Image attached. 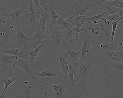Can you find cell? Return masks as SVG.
I'll return each mask as SVG.
<instances>
[{"instance_id":"cell-32","label":"cell","mask_w":123,"mask_h":98,"mask_svg":"<svg viewBox=\"0 0 123 98\" xmlns=\"http://www.w3.org/2000/svg\"><path fill=\"white\" fill-rule=\"evenodd\" d=\"M52 0H40L41 10L49 11Z\"/></svg>"},{"instance_id":"cell-4","label":"cell","mask_w":123,"mask_h":98,"mask_svg":"<svg viewBox=\"0 0 123 98\" xmlns=\"http://www.w3.org/2000/svg\"><path fill=\"white\" fill-rule=\"evenodd\" d=\"M92 7L91 6H88V5H82L77 3L75 1H73L72 8L70 11L66 15H62L59 12L57 9L55 10L56 13L63 16L70 17L71 18H74L78 16H83L86 13L87 11L90 8Z\"/></svg>"},{"instance_id":"cell-29","label":"cell","mask_w":123,"mask_h":98,"mask_svg":"<svg viewBox=\"0 0 123 98\" xmlns=\"http://www.w3.org/2000/svg\"><path fill=\"white\" fill-rule=\"evenodd\" d=\"M104 18V15L103 14H100L90 17L86 18L85 19L86 23L84 25H89V24H92L95 21L98 22Z\"/></svg>"},{"instance_id":"cell-15","label":"cell","mask_w":123,"mask_h":98,"mask_svg":"<svg viewBox=\"0 0 123 98\" xmlns=\"http://www.w3.org/2000/svg\"><path fill=\"white\" fill-rule=\"evenodd\" d=\"M59 59V65L61 68V73L60 74V76L64 80L66 81L69 80L68 77V66L67 61L63 55L60 53H57Z\"/></svg>"},{"instance_id":"cell-10","label":"cell","mask_w":123,"mask_h":98,"mask_svg":"<svg viewBox=\"0 0 123 98\" xmlns=\"http://www.w3.org/2000/svg\"><path fill=\"white\" fill-rule=\"evenodd\" d=\"M25 7L22 5L19 8L9 13H5L3 16L6 18H10L12 21H14L18 26V28H20V23L21 21V17L25 9Z\"/></svg>"},{"instance_id":"cell-6","label":"cell","mask_w":123,"mask_h":98,"mask_svg":"<svg viewBox=\"0 0 123 98\" xmlns=\"http://www.w3.org/2000/svg\"><path fill=\"white\" fill-rule=\"evenodd\" d=\"M9 25L0 27V38L4 43L5 49H11L13 45L12 33Z\"/></svg>"},{"instance_id":"cell-26","label":"cell","mask_w":123,"mask_h":98,"mask_svg":"<svg viewBox=\"0 0 123 98\" xmlns=\"http://www.w3.org/2000/svg\"><path fill=\"white\" fill-rule=\"evenodd\" d=\"M104 10L101 14L104 15V18L113 14H116L119 9L108 5H104Z\"/></svg>"},{"instance_id":"cell-14","label":"cell","mask_w":123,"mask_h":98,"mask_svg":"<svg viewBox=\"0 0 123 98\" xmlns=\"http://www.w3.org/2000/svg\"><path fill=\"white\" fill-rule=\"evenodd\" d=\"M28 52V51L16 48L0 50V54H7L18 58L29 60V57L27 54Z\"/></svg>"},{"instance_id":"cell-30","label":"cell","mask_w":123,"mask_h":98,"mask_svg":"<svg viewBox=\"0 0 123 98\" xmlns=\"http://www.w3.org/2000/svg\"><path fill=\"white\" fill-rule=\"evenodd\" d=\"M111 68L114 71L119 73H123V63L120 61H117L111 63Z\"/></svg>"},{"instance_id":"cell-1","label":"cell","mask_w":123,"mask_h":98,"mask_svg":"<svg viewBox=\"0 0 123 98\" xmlns=\"http://www.w3.org/2000/svg\"><path fill=\"white\" fill-rule=\"evenodd\" d=\"M96 59H92L84 61L78 66L77 72L78 80L80 83L85 95L87 94L86 82L88 74L92 67L98 62Z\"/></svg>"},{"instance_id":"cell-12","label":"cell","mask_w":123,"mask_h":98,"mask_svg":"<svg viewBox=\"0 0 123 98\" xmlns=\"http://www.w3.org/2000/svg\"><path fill=\"white\" fill-rule=\"evenodd\" d=\"M91 51L93 50L98 51H117L120 48V46L114 43H111L110 42H104V43L99 46L91 45Z\"/></svg>"},{"instance_id":"cell-28","label":"cell","mask_w":123,"mask_h":98,"mask_svg":"<svg viewBox=\"0 0 123 98\" xmlns=\"http://www.w3.org/2000/svg\"><path fill=\"white\" fill-rule=\"evenodd\" d=\"M35 74L39 77H45V76H51L56 78L60 79V78L59 77V76H60V74H54L49 71H45L40 72H37L35 71Z\"/></svg>"},{"instance_id":"cell-37","label":"cell","mask_w":123,"mask_h":98,"mask_svg":"<svg viewBox=\"0 0 123 98\" xmlns=\"http://www.w3.org/2000/svg\"><path fill=\"white\" fill-rule=\"evenodd\" d=\"M33 3L36 11L37 12H40L41 11V7L40 5V0H33Z\"/></svg>"},{"instance_id":"cell-43","label":"cell","mask_w":123,"mask_h":98,"mask_svg":"<svg viewBox=\"0 0 123 98\" xmlns=\"http://www.w3.org/2000/svg\"><path fill=\"white\" fill-rule=\"evenodd\" d=\"M5 13H0V16H3L4 15V14H5Z\"/></svg>"},{"instance_id":"cell-18","label":"cell","mask_w":123,"mask_h":98,"mask_svg":"<svg viewBox=\"0 0 123 98\" xmlns=\"http://www.w3.org/2000/svg\"><path fill=\"white\" fill-rule=\"evenodd\" d=\"M100 5H108L111 7H114L118 9H123V2L120 1L118 0H100L91 5H90L92 7Z\"/></svg>"},{"instance_id":"cell-8","label":"cell","mask_w":123,"mask_h":98,"mask_svg":"<svg viewBox=\"0 0 123 98\" xmlns=\"http://www.w3.org/2000/svg\"><path fill=\"white\" fill-rule=\"evenodd\" d=\"M29 3L30 11L29 28L30 30H31L38 24L40 12H37L36 11L32 0H29Z\"/></svg>"},{"instance_id":"cell-9","label":"cell","mask_w":123,"mask_h":98,"mask_svg":"<svg viewBox=\"0 0 123 98\" xmlns=\"http://www.w3.org/2000/svg\"><path fill=\"white\" fill-rule=\"evenodd\" d=\"M15 38L16 40V46H18L20 47L24 46L25 48L26 45L27 48H28V46H31L33 48L31 43L32 37L28 38L26 37L23 33L20 28H18V30L15 35Z\"/></svg>"},{"instance_id":"cell-33","label":"cell","mask_w":123,"mask_h":98,"mask_svg":"<svg viewBox=\"0 0 123 98\" xmlns=\"http://www.w3.org/2000/svg\"><path fill=\"white\" fill-rule=\"evenodd\" d=\"M121 20H119L118 21L116 22H111V25H112V30H111V38H110V41L111 43H114V35H115V31H116V29L117 27V25L119 22Z\"/></svg>"},{"instance_id":"cell-38","label":"cell","mask_w":123,"mask_h":98,"mask_svg":"<svg viewBox=\"0 0 123 98\" xmlns=\"http://www.w3.org/2000/svg\"><path fill=\"white\" fill-rule=\"evenodd\" d=\"M91 34L94 36H98L100 34V31L97 27L93 28L91 30Z\"/></svg>"},{"instance_id":"cell-35","label":"cell","mask_w":123,"mask_h":98,"mask_svg":"<svg viewBox=\"0 0 123 98\" xmlns=\"http://www.w3.org/2000/svg\"><path fill=\"white\" fill-rule=\"evenodd\" d=\"M31 86L29 85H24L23 87V91L24 94L26 98H31Z\"/></svg>"},{"instance_id":"cell-36","label":"cell","mask_w":123,"mask_h":98,"mask_svg":"<svg viewBox=\"0 0 123 98\" xmlns=\"http://www.w3.org/2000/svg\"><path fill=\"white\" fill-rule=\"evenodd\" d=\"M9 25L6 18L3 16H0V26L2 27L7 26Z\"/></svg>"},{"instance_id":"cell-21","label":"cell","mask_w":123,"mask_h":98,"mask_svg":"<svg viewBox=\"0 0 123 98\" xmlns=\"http://www.w3.org/2000/svg\"><path fill=\"white\" fill-rule=\"evenodd\" d=\"M56 25L59 27L65 34L75 27L74 22L72 20L65 21L63 19H57Z\"/></svg>"},{"instance_id":"cell-2","label":"cell","mask_w":123,"mask_h":98,"mask_svg":"<svg viewBox=\"0 0 123 98\" xmlns=\"http://www.w3.org/2000/svg\"><path fill=\"white\" fill-rule=\"evenodd\" d=\"M63 44V48L57 50L58 52L62 55L66 60L72 64L77 63L81 55V50L78 51H75L70 49L65 42H64Z\"/></svg>"},{"instance_id":"cell-34","label":"cell","mask_w":123,"mask_h":98,"mask_svg":"<svg viewBox=\"0 0 123 98\" xmlns=\"http://www.w3.org/2000/svg\"><path fill=\"white\" fill-rule=\"evenodd\" d=\"M123 18H120L116 14H113L110 16L109 17L102 19L101 21H109L111 22H116L119 20H122Z\"/></svg>"},{"instance_id":"cell-31","label":"cell","mask_w":123,"mask_h":98,"mask_svg":"<svg viewBox=\"0 0 123 98\" xmlns=\"http://www.w3.org/2000/svg\"><path fill=\"white\" fill-rule=\"evenodd\" d=\"M17 77H14L12 78H9L8 77L6 78L5 79L2 80V82L4 83L5 86H4V89H3V92H2V93L4 94L5 92L6 91L8 87L12 83H13L14 81L17 79Z\"/></svg>"},{"instance_id":"cell-41","label":"cell","mask_w":123,"mask_h":98,"mask_svg":"<svg viewBox=\"0 0 123 98\" xmlns=\"http://www.w3.org/2000/svg\"><path fill=\"white\" fill-rule=\"evenodd\" d=\"M0 98H8L5 95H4V94L2 93L1 94H0Z\"/></svg>"},{"instance_id":"cell-22","label":"cell","mask_w":123,"mask_h":98,"mask_svg":"<svg viewBox=\"0 0 123 98\" xmlns=\"http://www.w3.org/2000/svg\"><path fill=\"white\" fill-rule=\"evenodd\" d=\"M50 37L42 33L40 28L38 27L36 33L32 37L31 41L34 47L35 48L37 44L44 41L49 39Z\"/></svg>"},{"instance_id":"cell-17","label":"cell","mask_w":123,"mask_h":98,"mask_svg":"<svg viewBox=\"0 0 123 98\" xmlns=\"http://www.w3.org/2000/svg\"><path fill=\"white\" fill-rule=\"evenodd\" d=\"M84 43L82 45L81 50L82 59L83 61H85L86 54L88 52H90L92 39V37L87 34H84Z\"/></svg>"},{"instance_id":"cell-39","label":"cell","mask_w":123,"mask_h":98,"mask_svg":"<svg viewBox=\"0 0 123 98\" xmlns=\"http://www.w3.org/2000/svg\"><path fill=\"white\" fill-rule=\"evenodd\" d=\"M117 15L118 16L121 18H123V9H119L118 11L116 13Z\"/></svg>"},{"instance_id":"cell-27","label":"cell","mask_w":123,"mask_h":98,"mask_svg":"<svg viewBox=\"0 0 123 98\" xmlns=\"http://www.w3.org/2000/svg\"><path fill=\"white\" fill-rule=\"evenodd\" d=\"M88 16H78L74 18L75 27L77 28H80L82 26L86 23V18Z\"/></svg>"},{"instance_id":"cell-7","label":"cell","mask_w":123,"mask_h":98,"mask_svg":"<svg viewBox=\"0 0 123 98\" xmlns=\"http://www.w3.org/2000/svg\"><path fill=\"white\" fill-rule=\"evenodd\" d=\"M96 53H98L104 56L105 58L106 61L112 62L120 61L123 63V55L122 52L118 51H98L93 50Z\"/></svg>"},{"instance_id":"cell-11","label":"cell","mask_w":123,"mask_h":98,"mask_svg":"<svg viewBox=\"0 0 123 98\" xmlns=\"http://www.w3.org/2000/svg\"><path fill=\"white\" fill-rule=\"evenodd\" d=\"M102 22L98 23L96 26L104 33L105 36V42H109L111 36L112 25L109 21H101Z\"/></svg>"},{"instance_id":"cell-20","label":"cell","mask_w":123,"mask_h":98,"mask_svg":"<svg viewBox=\"0 0 123 98\" xmlns=\"http://www.w3.org/2000/svg\"><path fill=\"white\" fill-rule=\"evenodd\" d=\"M49 41V40L48 39V40L44 41L43 42H42L41 44L37 47L34 50L31 51H28V52L27 54H28V56L29 57V61L35 70H36V69H35V65H34V61H35L36 57L38 54L39 52L43 48V46L47 43H48Z\"/></svg>"},{"instance_id":"cell-42","label":"cell","mask_w":123,"mask_h":98,"mask_svg":"<svg viewBox=\"0 0 123 98\" xmlns=\"http://www.w3.org/2000/svg\"><path fill=\"white\" fill-rule=\"evenodd\" d=\"M86 98H90V96H89V95H88V94H87L86 95Z\"/></svg>"},{"instance_id":"cell-13","label":"cell","mask_w":123,"mask_h":98,"mask_svg":"<svg viewBox=\"0 0 123 98\" xmlns=\"http://www.w3.org/2000/svg\"><path fill=\"white\" fill-rule=\"evenodd\" d=\"M63 19L65 20H72L74 19V18H64L60 17L57 15L55 11L54 10L52 6V5H51L50 9H49V18L47 23V29L48 28V30L50 31L54 26L56 25L57 20V19Z\"/></svg>"},{"instance_id":"cell-5","label":"cell","mask_w":123,"mask_h":98,"mask_svg":"<svg viewBox=\"0 0 123 98\" xmlns=\"http://www.w3.org/2000/svg\"><path fill=\"white\" fill-rule=\"evenodd\" d=\"M51 36L49 38L53 44L55 45L57 48V50L61 48L60 44L61 43H64L65 42L64 38L65 33L56 25L53 26L50 30Z\"/></svg>"},{"instance_id":"cell-16","label":"cell","mask_w":123,"mask_h":98,"mask_svg":"<svg viewBox=\"0 0 123 98\" xmlns=\"http://www.w3.org/2000/svg\"><path fill=\"white\" fill-rule=\"evenodd\" d=\"M43 79L51 87L54 92L56 98H63L64 93L68 87L67 86L51 83L46 78H44Z\"/></svg>"},{"instance_id":"cell-23","label":"cell","mask_w":123,"mask_h":98,"mask_svg":"<svg viewBox=\"0 0 123 98\" xmlns=\"http://www.w3.org/2000/svg\"><path fill=\"white\" fill-rule=\"evenodd\" d=\"M92 28H78L74 27L71 30L68 31L64 35L65 41H68L69 43L72 41L73 39L74 36L78 35V34L80 32L88 30H91Z\"/></svg>"},{"instance_id":"cell-24","label":"cell","mask_w":123,"mask_h":98,"mask_svg":"<svg viewBox=\"0 0 123 98\" xmlns=\"http://www.w3.org/2000/svg\"><path fill=\"white\" fill-rule=\"evenodd\" d=\"M18 58V57L11 55L0 54V66L5 67L13 64L15 61Z\"/></svg>"},{"instance_id":"cell-40","label":"cell","mask_w":123,"mask_h":98,"mask_svg":"<svg viewBox=\"0 0 123 98\" xmlns=\"http://www.w3.org/2000/svg\"><path fill=\"white\" fill-rule=\"evenodd\" d=\"M39 88H40L41 89L42 91V92H43V93H44V94H45V96H46V97L47 98H49V97L48 96H47V94L44 91V90H43V88H42V87L41 86H39Z\"/></svg>"},{"instance_id":"cell-3","label":"cell","mask_w":123,"mask_h":98,"mask_svg":"<svg viewBox=\"0 0 123 98\" xmlns=\"http://www.w3.org/2000/svg\"><path fill=\"white\" fill-rule=\"evenodd\" d=\"M27 60H24L21 58H18L15 61L13 64H16L20 66L22 69L30 76L37 87L40 88L39 86L40 85V83L35 76V72L36 71L34 69L29 61H28Z\"/></svg>"},{"instance_id":"cell-19","label":"cell","mask_w":123,"mask_h":98,"mask_svg":"<svg viewBox=\"0 0 123 98\" xmlns=\"http://www.w3.org/2000/svg\"><path fill=\"white\" fill-rule=\"evenodd\" d=\"M49 11L41 10L40 11V19L38 24V27L40 28L42 33L46 34L47 23L49 17Z\"/></svg>"},{"instance_id":"cell-25","label":"cell","mask_w":123,"mask_h":98,"mask_svg":"<svg viewBox=\"0 0 123 98\" xmlns=\"http://www.w3.org/2000/svg\"><path fill=\"white\" fill-rule=\"evenodd\" d=\"M68 77H69V81L71 87H74L75 85L74 79V76H75L77 78H78L77 72L75 71V67L69 61H68Z\"/></svg>"}]
</instances>
